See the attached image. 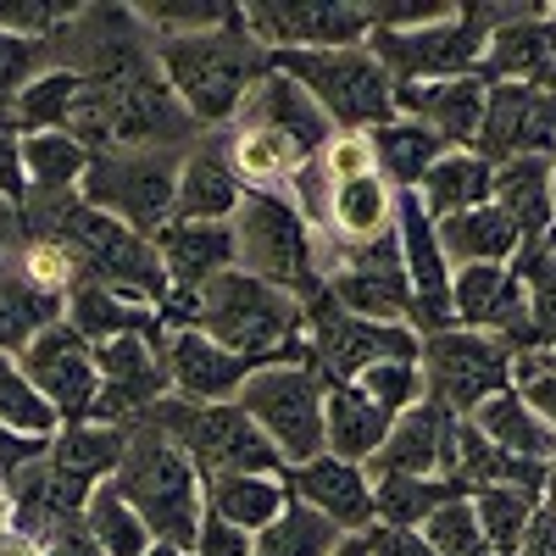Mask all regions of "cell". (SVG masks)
Returning <instances> with one entry per match:
<instances>
[{"label":"cell","mask_w":556,"mask_h":556,"mask_svg":"<svg viewBox=\"0 0 556 556\" xmlns=\"http://www.w3.org/2000/svg\"><path fill=\"white\" fill-rule=\"evenodd\" d=\"M162 323L173 329H201L206 340L240 351L262 367L273 362H306V301L290 290H273L251 273H223L201 295L167 290Z\"/></svg>","instance_id":"obj_1"},{"label":"cell","mask_w":556,"mask_h":556,"mask_svg":"<svg viewBox=\"0 0 556 556\" xmlns=\"http://www.w3.org/2000/svg\"><path fill=\"white\" fill-rule=\"evenodd\" d=\"M156 67H162L167 89L184 101V112H190L201 128H228L240 117V106L251 101V89L267 78L273 56L245 28V7H240L212 34L156 39Z\"/></svg>","instance_id":"obj_2"},{"label":"cell","mask_w":556,"mask_h":556,"mask_svg":"<svg viewBox=\"0 0 556 556\" xmlns=\"http://www.w3.org/2000/svg\"><path fill=\"white\" fill-rule=\"evenodd\" d=\"M112 484L123 490V501L134 513L146 518L156 545L195 551L201 523H206V479L195 473V462L162 429H151V424L128 429V451H123V468H117Z\"/></svg>","instance_id":"obj_3"},{"label":"cell","mask_w":556,"mask_h":556,"mask_svg":"<svg viewBox=\"0 0 556 556\" xmlns=\"http://www.w3.org/2000/svg\"><path fill=\"white\" fill-rule=\"evenodd\" d=\"M139 424L162 429L184 456L195 462V473L212 484V479H228V473H285L278 451L267 445V434L240 412V401H223V406H195V401H156Z\"/></svg>","instance_id":"obj_4"},{"label":"cell","mask_w":556,"mask_h":556,"mask_svg":"<svg viewBox=\"0 0 556 556\" xmlns=\"http://www.w3.org/2000/svg\"><path fill=\"white\" fill-rule=\"evenodd\" d=\"M323 406H329V379L312 362H273L256 367L240 390V412L267 434V445L278 451V462L306 468L329 451V429H323Z\"/></svg>","instance_id":"obj_5"},{"label":"cell","mask_w":556,"mask_h":556,"mask_svg":"<svg viewBox=\"0 0 556 556\" xmlns=\"http://www.w3.org/2000/svg\"><path fill=\"white\" fill-rule=\"evenodd\" d=\"M278 73H290L306 96L323 106V117L340 128H379L395 117V78L384 73V62L351 45V51H301V56H273Z\"/></svg>","instance_id":"obj_6"},{"label":"cell","mask_w":556,"mask_h":556,"mask_svg":"<svg viewBox=\"0 0 556 556\" xmlns=\"http://www.w3.org/2000/svg\"><path fill=\"white\" fill-rule=\"evenodd\" d=\"M424 356V334L406 323H374L345 312L329 290L306 295V362L329 384H356L367 367L379 362H417Z\"/></svg>","instance_id":"obj_7"},{"label":"cell","mask_w":556,"mask_h":556,"mask_svg":"<svg viewBox=\"0 0 556 556\" xmlns=\"http://www.w3.org/2000/svg\"><path fill=\"white\" fill-rule=\"evenodd\" d=\"M228 223H235L240 273L262 278V285H273V290H290L301 301L312 290H323V278H317V235L285 195H245Z\"/></svg>","instance_id":"obj_8"},{"label":"cell","mask_w":556,"mask_h":556,"mask_svg":"<svg viewBox=\"0 0 556 556\" xmlns=\"http://www.w3.org/2000/svg\"><path fill=\"white\" fill-rule=\"evenodd\" d=\"M178 167H184V151H112L89 162L78 195L96 212H106L112 223L156 240L178 206Z\"/></svg>","instance_id":"obj_9"},{"label":"cell","mask_w":556,"mask_h":556,"mask_svg":"<svg viewBox=\"0 0 556 556\" xmlns=\"http://www.w3.org/2000/svg\"><path fill=\"white\" fill-rule=\"evenodd\" d=\"M513 351L490 334H473V329H440V334H424V401L445 406L451 417H473L490 395L513 390Z\"/></svg>","instance_id":"obj_10"},{"label":"cell","mask_w":556,"mask_h":556,"mask_svg":"<svg viewBox=\"0 0 556 556\" xmlns=\"http://www.w3.org/2000/svg\"><path fill=\"white\" fill-rule=\"evenodd\" d=\"M245 28L267 56H301V51H351L374 39L367 0H251Z\"/></svg>","instance_id":"obj_11"},{"label":"cell","mask_w":556,"mask_h":556,"mask_svg":"<svg viewBox=\"0 0 556 556\" xmlns=\"http://www.w3.org/2000/svg\"><path fill=\"white\" fill-rule=\"evenodd\" d=\"M367 51L384 62V73L401 84H445V78H473L484 67V51H490V34L456 12L445 23H429V28H406V34H390V28H374Z\"/></svg>","instance_id":"obj_12"},{"label":"cell","mask_w":556,"mask_h":556,"mask_svg":"<svg viewBox=\"0 0 556 556\" xmlns=\"http://www.w3.org/2000/svg\"><path fill=\"white\" fill-rule=\"evenodd\" d=\"M23 374L28 384L51 401V412L62 424H84L96 417V401H101V367H96V345H89L73 323H51L23 356Z\"/></svg>","instance_id":"obj_13"},{"label":"cell","mask_w":556,"mask_h":556,"mask_svg":"<svg viewBox=\"0 0 556 556\" xmlns=\"http://www.w3.org/2000/svg\"><path fill=\"white\" fill-rule=\"evenodd\" d=\"M451 312H456V329H473L501 340L513 356L534 351V329H529V295H523V278L513 267H451Z\"/></svg>","instance_id":"obj_14"},{"label":"cell","mask_w":556,"mask_h":556,"mask_svg":"<svg viewBox=\"0 0 556 556\" xmlns=\"http://www.w3.org/2000/svg\"><path fill=\"white\" fill-rule=\"evenodd\" d=\"M479 156L506 167L523 156H556V89L545 84H490Z\"/></svg>","instance_id":"obj_15"},{"label":"cell","mask_w":556,"mask_h":556,"mask_svg":"<svg viewBox=\"0 0 556 556\" xmlns=\"http://www.w3.org/2000/svg\"><path fill=\"white\" fill-rule=\"evenodd\" d=\"M395 235H401V262H406V285H412V329L417 334H440L456 329V312H451V262L440 251V228L424 212L412 190L395 201Z\"/></svg>","instance_id":"obj_16"},{"label":"cell","mask_w":556,"mask_h":556,"mask_svg":"<svg viewBox=\"0 0 556 556\" xmlns=\"http://www.w3.org/2000/svg\"><path fill=\"white\" fill-rule=\"evenodd\" d=\"M96 367H101L96 424L134 429L156 401L173 395V384H167V356H162V345H151V340H112V345H96Z\"/></svg>","instance_id":"obj_17"},{"label":"cell","mask_w":556,"mask_h":556,"mask_svg":"<svg viewBox=\"0 0 556 556\" xmlns=\"http://www.w3.org/2000/svg\"><path fill=\"white\" fill-rule=\"evenodd\" d=\"M456 424L445 406L417 401L412 412H401L390 424V440L379 445V456L367 462L374 479H451V456H456Z\"/></svg>","instance_id":"obj_18"},{"label":"cell","mask_w":556,"mask_h":556,"mask_svg":"<svg viewBox=\"0 0 556 556\" xmlns=\"http://www.w3.org/2000/svg\"><path fill=\"white\" fill-rule=\"evenodd\" d=\"M167 384L178 401H195V406H223V401H240L245 379L256 374L262 362L240 356V351H228L217 340H206L201 329H173L167 345Z\"/></svg>","instance_id":"obj_19"},{"label":"cell","mask_w":556,"mask_h":556,"mask_svg":"<svg viewBox=\"0 0 556 556\" xmlns=\"http://www.w3.org/2000/svg\"><path fill=\"white\" fill-rule=\"evenodd\" d=\"M285 484H290V495L301 506H312L317 518H329L340 534H367L379 523L374 473L356 468V462H340V456L323 451L317 462H306V468H290Z\"/></svg>","instance_id":"obj_20"},{"label":"cell","mask_w":556,"mask_h":556,"mask_svg":"<svg viewBox=\"0 0 556 556\" xmlns=\"http://www.w3.org/2000/svg\"><path fill=\"white\" fill-rule=\"evenodd\" d=\"M62 317L73 323L89 345H112V340H151V345H167L162 312H156L146 295L112 290V285H101V278H78V290L67 295V312H62Z\"/></svg>","instance_id":"obj_21"},{"label":"cell","mask_w":556,"mask_h":556,"mask_svg":"<svg viewBox=\"0 0 556 556\" xmlns=\"http://www.w3.org/2000/svg\"><path fill=\"white\" fill-rule=\"evenodd\" d=\"M484 96H490V84L479 73L473 78H445V84H401L395 89V117L429 123L451 151H479Z\"/></svg>","instance_id":"obj_22"},{"label":"cell","mask_w":556,"mask_h":556,"mask_svg":"<svg viewBox=\"0 0 556 556\" xmlns=\"http://www.w3.org/2000/svg\"><path fill=\"white\" fill-rule=\"evenodd\" d=\"M395 190L384 173H362V178H334V201L329 217L317 228V245L323 251H356V245H374L384 235H395Z\"/></svg>","instance_id":"obj_23"},{"label":"cell","mask_w":556,"mask_h":556,"mask_svg":"<svg viewBox=\"0 0 556 556\" xmlns=\"http://www.w3.org/2000/svg\"><path fill=\"white\" fill-rule=\"evenodd\" d=\"M156 256L167 267V285L178 295H201L212 278L235 273V223H184L173 217L162 235H156Z\"/></svg>","instance_id":"obj_24"},{"label":"cell","mask_w":556,"mask_h":556,"mask_svg":"<svg viewBox=\"0 0 556 556\" xmlns=\"http://www.w3.org/2000/svg\"><path fill=\"white\" fill-rule=\"evenodd\" d=\"M245 201V184L228 162V146L223 134H201L190 151H184V167H178V206L173 217L184 223H228Z\"/></svg>","instance_id":"obj_25"},{"label":"cell","mask_w":556,"mask_h":556,"mask_svg":"<svg viewBox=\"0 0 556 556\" xmlns=\"http://www.w3.org/2000/svg\"><path fill=\"white\" fill-rule=\"evenodd\" d=\"M235 123H262V128H278L285 139H295V146L306 156H323L329 151V139H334V123L323 117V106L306 96V89L290 78V73H278L267 67V78L251 89V101L240 106Z\"/></svg>","instance_id":"obj_26"},{"label":"cell","mask_w":556,"mask_h":556,"mask_svg":"<svg viewBox=\"0 0 556 556\" xmlns=\"http://www.w3.org/2000/svg\"><path fill=\"white\" fill-rule=\"evenodd\" d=\"M390 424L395 417L367 395L362 384H329V406H323V429H329V456L340 462H367L379 456V445L390 440Z\"/></svg>","instance_id":"obj_27"},{"label":"cell","mask_w":556,"mask_h":556,"mask_svg":"<svg viewBox=\"0 0 556 556\" xmlns=\"http://www.w3.org/2000/svg\"><path fill=\"white\" fill-rule=\"evenodd\" d=\"M412 195L424 201V212H429L434 223L462 217V212H479V206L495 201V162H484L479 151H445V156L424 173V184H417Z\"/></svg>","instance_id":"obj_28"},{"label":"cell","mask_w":556,"mask_h":556,"mask_svg":"<svg viewBox=\"0 0 556 556\" xmlns=\"http://www.w3.org/2000/svg\"><path fill=\"white\" fill-rule=\"evenodd\" d=\"M434 228H440V251H445L451 267H473V262H484V267H513L518 251H523L518 223L506 217L495 201L479 206V212L445 217V223H434Z\"/></svg>","instance_id":"obj_29"},{"label":"cell","mask_w":556,"mask_h":556,"mask_svg":"<svg viewBox=\"0 0 556 556\" xmlns=\"http://www.w3.org/2000/svg\"><path fill=\"white\" fill-rule=\"evenodd\" d=\"M468 424L490 440V445H501L506 456H523V462H556V429L545 424V417L529 406V395L513 384V390H501V395H490Z\"/></svg>","instance_id":"obj_30"},{"label":"cell","mask_w":556,"mask_h":556,"mask_svg":"<svg viewBox=\"0 0 556 556\" xmlns=\"http://www.w3.org/2000/svg\"><path fill=\"white\" fill-rule=\"evenodd\" d=\"M551 178H556V156H523V162L495 167V206L518 223L523 245H540L556 228Z\"/></svg>","instance_id":"obj_31"},{"label":"cell","mask_w":556,"mask_h":556,"mask_svg":"<svg viewBox=\"0 0 556 556\" xmlns=\"http://www.w3.org/2000/svg\"><path fill=\"white\" fill-rule=\"evenodd\" d=\"M290 501L295 495H290L285 473H228V479L206 484V513L245 534H262L267 523H278L290 513Z\"/></svg>","instance_id":"obj_32"},{"label":"cell","mask_w":556,"mask_h":556,"mask_svg":"<svg viewBox=\"0 0 556 556\" xmlns=\"http://www.w3.org/2000/svg\"><path fill=\"white\" fill-rule=\"evenodd\" d=\"M374 134V151H379V173L390 178V190L395 195H406V190H417L424 184V173L451 151L445 139L429 128V123H412V117H390V123H379V128H367Z\"/></svg>","instance_id":"obj_33"},{"label":"cell","mask_w":556,"mask_h":556,"mask_svg":"<svg viewBox=\"0 0 556 556\" xmlns=\"http://www.w3.org/2000/svg\"><path fill=\"white\" fill-rule=\"evenodd\" d=\"M123 451H128V429L84 417V424H62V434L51 440V451H45V456H51L62 473L84 479V484H106L123 468Z\"/></svg>","instance_id":"obj_34"},{"label":"cell","mask_w":556,"mask_h":556,"mask_svg":"<svg viewBox=\"0 0 556 556\" xmlns=\"http://www.w3.org/2000/svg\"><path fill=\"white\" fill-rule=\"evenodd\" d=\"M62 301L39 295L28 278L17 273L12 256H0V356H23L51 323H62Z\"/></svg>","instance_id":"obj_35"},{"label":"cell","mask_w":556,"mask_h":556,"mask_svg":"<svg viewBox=\"0 0 556 556\" xmlns=\"http://www.w3.org/2000/svg\"><path fill=\"white\" fill-rule=\"evenodd\" d=\"M89 156L73 134H23V173H28V201H56L78 195L89 173Z\"/></svg>","instance_id":"obj_36"},{"label":"cell","mask_w":556,"mask_h":556,"mask_svg":"<svg viewBox=\"0 0 556 556\" xmlns=\"http://www.w3.org/2000/svg\"><path fill=\"white\" fill-rule=\"evenodd\" d=\"M540 506H545V495L518 490V484H484V490H473V513H479V529H484L495 556H518L523 551V540H529V529L540 518Z\"/></svg>","instance_id":"obj_37"},{"label":"cell","mask_w":556,"mask_h":556,"mask_svg":"<svg viewBox=\"0 0 556 556\" xmlns=\"http://www.w3.org/2000/svg\"><path fill=\"white\" fill-rule=\"evenodd\" d=\"M84 529L96 534V545H101L106 556H151V545H156V534L146 529V518H139L134 506L123 501V490H117L112 479L89 495Z\"/></svg>","instance_id":"obj_38"},{"label":"cell","mask_w":556,"mask_h":556,"mask_svg":"<svg viewBox=\"0 0 556 556\" xmlns=\"http://www.w3.org/2000/svg\"><path fill=\"white\" fill-rule=\"evenodd\" d=\"M456 495H468V484H456V479H374L379 523H390V529H424Z\"/></svg>","instance_id":"obj_39"},{"label":"cell","mask_w":556,"mask_h":556,"mask_svg":"<svg viewBox=\"0 0 556 556\" xmlns=\"http://www.w3.org/2000/svg\"><path fill=\"white\" fill-rule=\"evenodd\" d=\"M513 273L523 278L529 295V329H534V351H556V228L540 245H523Z\"/></svg>","instance_id":"obj_40"},{"label":"cell","mask_w":556,"mask_h":556,"mask_svg":"<svg viewBox=\"0 0 556 556\" xmlns=\"http://www.w3.org/2000/svg\"><path fill=\"white\" fill-rule=\"evenodd\" d=\"M0 424L28 434V440H45V445L62 434V417L51 412V401L28 384L17 356H0Z\"/></svg>","instance_id":"obj_41"},{"label":"cell","mask_w":556,"mask_h":556,"mask_svg":"<svg viewBox=\"0 0 556 556\" xmlns=\"http://www.w3.org/2000/svg\"><path fill=\"white\" fill-rule=\"evenodd\" d=\"M340 540H345V534H340L329 518H317L312 506L290 501V513L256 534V551H251V556H334Z\"/></svg>","instance_id":"obj_42"},{"label":"cell","mask_w":556,"mask_h":556,"mask_svg":"<svg viewBox=\"0 0 556 556\" xmlns=\"http://www.w3.org/2000/svg\"><path fill=\"white\" fill-rule=\"evenodd\" d=\"M78 89H84V78H78L73 67H56V73L34 78V84L23 89V96L12 101L17 128H23V134H62V128H67V117H73Z\"/></svg>","instance_id":"obj_43"},{"label":"cell","mask_w":556,"mask_h":556,"mask_svg":"<svg viewBox=\"0 0 556 556\" xmlns=\"http://www.w3.org/2000/svg\"><path fill=\"white\" fill-rule=\"evenodd\" d=\"M240 7L228 0H156V7H134V17L146 23L151 39H190V34H212L235 17Z\"/></svg>","instance_id":"obj_44"},{"label":"cell","mask_w":556,"mask_h":556,"mask_svg":"<svg viewBox=\"0 0 556 556\" xmlns=\"http://www.w3.org/2000/svg\"><path fill=\"white\" fill-rule=\"evenodd\" d=\"M56 39H23L0 28V106H12L23 89L45 73H56Z\"/></svg>","instance_id":"obj_45"},{"label":"cell","mask_w":556,"mask_h":556,"mask_svg":"<svg viewBox=\"0 0 556 556\" xmlns=\"http://www.w3.org/2000/svg\"><path fill=\"white\" fill-rule=\"evenodd\" d=\"M440 556H495L490 551V540H484V529H479V513H473V495H456V501H445L440 513L417 529Z\"/></svg>","instance_id":"obj_46"},{"label":"cell","mask_w":556,"mask_h":556,"mask_svg":"<svg viewBox=\"0 0 556 556\" xmlns=\"http://www.w3.org/2000/svg\"><path fill=\"white\" fill-rule=\"evenodd\" d=\"M356 384L374 395L390 417H401V412H412L417 401H424V367L417 362H379V367H367Z\"/></svg>","instance_id":"obj_47"},{"label":"cell","mask_w":556,"mask_h":556,"mask_svg":"<svg viewBox=\"0 0 556 556\" xmlns=\"http://www.w3.org/2000/svg\"><path fill=\"white\" fill-rule=\"evenodd\" d=\"M84 7H67V0H0V28L23 34V39H56Z\"/></svg>","instance_id":"obj_48"},{"label":"cell","mask_w":556,"mask_h":556,"mask_svg":"<svg viewBox=\"0 0 556 556\" xmlns=\"http://www.w3.org/2000/svg\"><path fill=\"white\" fill-rule=\"evenodd\" d=\"M462 7L451 0H367V17L374 28H390V34H406V28H429V23H445L456 17Z\"/></svg>","instance_id":"obj_49"},{"label":"cell","mask_w":556,"mask_h":556,"mask_svg":"<svg viewBox=\"0 0 556 556\" xmlns=\"http://www.w3.org/2000/svg\"><path fill=\"white\" fill-rule=\"evenodd\" d=\"M0 195L28 206V173H23V128L12 106H0Z\"/></svg>","instance_id":"obj_50"},{"label":"cell","mask_w":556,"mask_h":556,"mask_svg":"<svg viewBox=\"0 0 556 556\" xmlns=\"http://www.w3.org/2000/svg\"><path fill=\"white\" fill-rule=\"evenodd\" d=\"M513 384L529 395V406H534V412L545 417V424L556 429V374H551V367H545L534 351L513 362Z\"/></svg>","instance_id":"obj_51"},{"label":"cell","mask_w":556,"mask_h":556,"mask_svg":"<svg viewBox=\"0 0 556 556\" xmlns=\"http://www.w3.org/2000/svg\"><path fill=\"white\" fill-rule=\"evenodd\" d=\"M251 551H256V534H245V529H235V523H223V518L206 513L195 556H251Z\"/></svg>","instance_id":"obj_52"},{"label":"cell","mask_w":556,"mask_h":556,"mask_svg":"<svg viewBox=\"0 0 556 556\" xmlns=\"http://www.w3.org/2000/svg\"><path fill=\"white\" fill-rule=\"evenodd\" d=\"M39 556H106V551L96 545V534L84 529V518H73V523H62L56 534L39 540Z\"/></svg>","instance_id":"obj_53"},{"label":"cell","mask_w":556,"mask_h":556,"mask_svg":"<svg viewBox=\"0 0 556 556\" xmlns=\"http://www.w3.org/2000/svg\"><path fill=\"white\" fill-rule=\"evenodd\" d=\"M45 451H51L45 440H28V434H17V429H7V424H0V479L23 473L28 462H39Z\"/></svg>","instance_id":"obj_54"},{"label":"cell","mask_w":556,"mask_h":556,"mask_svg":"<svg viewBox=\"0 0 556 556\" xmlns=\"http://www.w3.org/2000/svg\"><path fill=\"white\" fill-rule=\"evenodd\" d=\"M28 240V217H23V201H7L0 195V256H17V245Z\"/></svg>","instance_id":"obj_55"},{"label":"cell","mask_w":556,"mask_h":556,"mask_svg":"<svg viewBox=\"0 0 556 556\" xmlns=\"http://www.w3.org/2000/svg\"><path fill=\"white\" fill-rule=\"evenodd\" d=\"M0 556H39V545H34L28 534H17V529H7V534H0Z\"/></svg>","instance_id":"obj_56"},{"label":"cell","mask_w":556,"mask_h":556,"mask_svg":"<svg viewBox=\"0 0 556 556\" xmlns=\"http://www.w3.org/2000/svg\"><path fill=\"white\" fill-rule=\"evenodd\" d=\"M12 529V490H7V479H0V534Z\"/></svg>","instance_id":"obj_57"},{"label":"cell","mask_w":556,"mask_h":556,"mask_svg":"<svg viewBox=\"0 0 556 556\" xmlns=\"http://www.w3.org/2000/svg\"><path fill=\"white\" fill-rule=\"evenodd\" d=\"M334 556H367V540H362V534H345Z\"/></svg>","instance_id":"obj_58"},{"label":"cell","mask_w":556,"mask_h":556,"mask_svg":"<svg viewBox=\"0 0 556 556\" xmlns=\"http://www.w3.org/2000/svg\"><path fill=\"white\" fill-rule=\"evenodd\" d=\"M545 506H556V462L545 468Z\"/></svg>","instance_id":"obj_59"},{"label":"cell","mask_w":556,"mask_h":556,"mask_svg":"<svg viewBox=\"0 0 556 556\" xmlns=\"http://www.w3.org/2000/svg\"><path fill=\"white\" fill-rule=\"evenodd\" d=\"M151 556H195V551H178V545H151Z\"/></svg>","instance_id":"obj_60"},{"label":"cell","mask_w":556,"mask_h":556,"mask_svg":"<svg viewBox=\"0 0 556 556\" xmlns=\"http://www.w3.org/2000/svg\"><path fill=\"white\" fill-rule=\"evenodd\" d=\"M534 356H540V362L551 367V374H556V351H534Z\"/></svg>","instance_id":"obj_61"},{"label":"cell","mask_w":556,"mask_h":556,"mask_svg":"<svg viewBox=\"0 0 556 556\" xmlns=\"http://www.w3.org/2000/svg\"><path fill=\"white\" fill-rule=\"evenodd\" d=\"M551 201H556V178H551Z\"/></svg>","instance_id":"obj_62"},{"label":"cell","mask_w":556,"mask_h":556,"mask_svg":"<svg viewBox=\"0 0 556 556\" xmlns=\"http://www.w3.org/2000/svg\"><path fill=\"white\" fill-rule=\"evenodd\" d=\"M551 17H556V7H551Z\"/></svg>","instance_id":"obj_63"}]
</instances>
